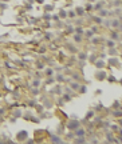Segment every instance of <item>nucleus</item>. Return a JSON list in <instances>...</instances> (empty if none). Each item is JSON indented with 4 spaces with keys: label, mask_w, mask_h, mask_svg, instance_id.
I'll return each instance as SVG.
<instances>
[{
    "label": "nucleus",
    "mask_w": 122,
    "mask_h": 144,
    "mask_svg": "<svg viewBox=\"0 0 122 144\" xmlns=\"http://www.w3.org/2000/svg\"><path fill=\"white\" fill-rule=\"evenodd\" d=\"M76 12L79 13V15H82V13H83V9H82V8H78V9H76Z\"/></svg>",
    "instance_id": "4"
},
{
    "label": "nucleus",
    "mask_w": 122,
    "mask_h": 144,
    "mask_svg": "<svg viewBox=\"0 0 122 144\" xmlns=\"http://www.w3.org/2000/svg\"><path fill=\"white\" fill-rule=\"evenodd\" d=\"M60 16L64 17V16H66V12H64V11H62V12H60Z\"/></svg>",
    "instance_id": "5"
},
{
    "label": "nucleus",
    "mask_w": 122,
    "mask_h": 144,
    "mask_svg": "<svg viewBox=\"0 0 122 144\" xmlns=\"http://www.w3.org/2000/svg\"><path fill=\"white\" fill-rule=\"evenodd\" d=\"M83 133H84V132L82 131V129H79V131L76 132V135H78V136H83Z\"/></svg>",
    "instance_id": "3"
},
{
    "label": "nucleus",
    "mask_w": 122,
    "mask_h": 144,
    "mask_svg": "<svg viewBox=\"0 0 122 144\" xmlns=\"http://www.w3.org/2000/svg\"><path fill=\"white\" fill-rule=\"evenodd\" d=\"M25 137H27V132L25 131H21L20 133H17V139L19 140H24Z\"/></svg>",
    "instance_id": "1"
},
{
    "label": "nucleus",
    "mask_w": 122,
    "mask_h": 144,
    "mask_svg": "<svg viewBox=\"0 0 122 144\" xmlns=\"http://www.w3.org/2000/svg\"><path fill=\"white\" fill-rule=\"evenodd\" d=\"M68 127H70V128H76V127H78V123H71Z\"/></svg>",
    "instance_id": "2"
},
{
    "label": "nucleus",
    "mask_w": 122,
    "mask_h": 144,
    "mask_svg": "<svg viewBox=\"0 0 122 144\" xmlns=\"http://www.w3.org/2000/svg\"><path fill=\"white\" fill-rule=\"evenodd\" d=\"M36 1H38V3H43V0H36Z\"/></svg>",
    "instance_id": "6"
}]
</instances>
